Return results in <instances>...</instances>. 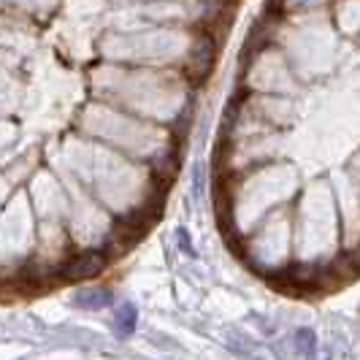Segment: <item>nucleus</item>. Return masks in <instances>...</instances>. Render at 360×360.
<instances>
[{
    "mask_svg": "<svg viewBox=\"0 0 360 360\" xmlns=\"http://www.w3.org/2000/svg\"><path fill=\"white\" fill-rule=\"evenodd\" d=\"M212 60H214L212 44H200V46H195V52H193V60L187 63V71L195 73V76H206L209 68H212Z\"/></svg>",
    "mask_w": 360,
    "mask_h": 360,
    "instance_id": "39448f33",
    "label": "nucleus"
},
{
    "mask_svg": "<svg viewBox=\"0 0 360 360\" xmlns=\"http://www.w3.org/2000/svg\"><path fill=\"white\" fill-rule=\"evenodd\" d=\"M114 330L120 333V336H130L133 330H136V323H139V311L133 304H122L120 309H114Z\"/></svg>",
    "mask_w": 360,
    "mask_h": 360,
    "instance_id": "20e7f679",
    "label": "nucleus"
},
{
    "mask_svg": "<svg viewBox=\"0 0 360 360\" xmlns=\"http://www.w3.org/2000/svg\"><path fill=\"white\" fill-rule=\"evenodd\" d=\"M290 355L298 360H311L317 352V333L311 328H295L290 333Z\"/></svg>",
    "mask_w": 360,
    "mask_h": 360,
    "instance_id": "f03ea898",
    "label": "nucleus"
},
{
    "mask_svg": "<svg viewBox=\"0 0 360 360\" xmlns=\"http://www.w3.org/2000/svg\"><path fill=\"white\" fill-rule=\"evenodd\" d=\"M106 263H108L106 250H84V252L71 255L63 266H57V271H60L63 279H87V276L101 274Z\"/></svg>",
    "mask_w": 360,
    "mask_h": 360,
    "instance_id": "f257e3e1",
    "label": "nucleus"
},
{
    "mask_svg": "<svg viewBox=\"0 0 360 360\" xmlns=\"http://www.w3.org/2000/svg\"><path fill=\"white\" fill-rule=\"evenodd\" d=\"M114 301V292H108V290H101V288H95V290H82V292H76L73 295V304L79 309H103L108 307Z\"/></svg>",
    "mask_w": 360,
    "mask_h": 360,
    "instance_id": "7ed1b4c3",
    "label": "nucleus"
}]
</instances>
